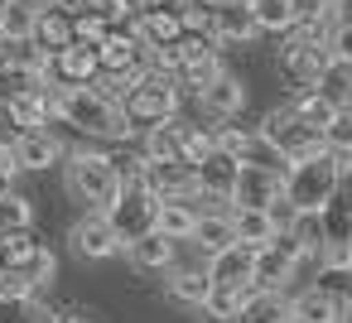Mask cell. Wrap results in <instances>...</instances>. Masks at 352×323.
Returning a JSON list of instances; mask_svg holds the SVG:
<instances>
[{
  "instance_id": "13",
  "label": "cell",
  "mask_w": 352,
  "mask_h": 323,
  "mask_svg": "<svg viewBox=\"0 0 352 323\" xmlns=\"http://www.w3.org/2000/svg\"><path fill=\"white\" fill-rule=\"evenodd\" d=\"M232 203L236 208H275L280 203V169H270V164H236Z\"/></svg>"
},
{
  "instance_id": "11",
  "label": "cell",
  "mask_w": 352,
  "mask_h": 323,
  "mask_svg": "<svg viewBox=\"0 0 352 323\" xmlns=\"http://www.w3.org/2000/svg\"><path fill=\"white\" fill-rule=\"evenodd\" d=\"M135 179L155 198H188V193H198V179H193L188 159H150V155H140V174Z\"/></svg>"
},
{
  "instance_id": "40",
  "label": "cell",
  "mask_w": 352,
  "mask_h": 323,
  "mask_svg": "<svg viewBox=\"0 0 352 323\" xmlns=\"http://www.w3.org/2000/svg\"><path fill=\"white\" fill-rule=\"evenodd\" d=\"M49 323H97V318H87V313H54Z\"/></svg>"
},
{
  "instance_id": "10",
  "label": "cell",
  "mask_w": 352,
  "mask_h": 323,
  "mask_svg": "<svg viewBox=\"0 0 352 323\" xmlns=\"http://www.w3.org/2000/svg\"><path fill=\"white\" fill-rule=\"evenodd\" d=\"M68 241H73V251H78L82 260H111V256H121V236H116V227H111V217H107L102 208H87V212L73 222Z\"/></svg>"
},
{
  "instance_id": "41",
  "label": "cell",
  "mask_w": 352,
  "mask_h": 323,
  "mask_svg": "<svg viewBox=\"0 0 352 323\" xmlns=\"http://www.w3.org/2000/svg\"><path fill=\"white\" fill-rule=\"evenodd\" d=\"M333 20H352V0H333Z\"/></svg>"
},
{
  "instance_id": "7",
  "label": "cell",
  "mask_w": 352,
  "mask_h": 323,
  "mask_svg": "<svg viewBox=\"0 0 352 323\" xmlns=\"http://www.w3.org/2000/svg\"><path fill=\"white\" fill-rule=\"evenodd\" d=\"M304 260H309V256L299 251V241L280 227L265 246H256V251H251V280H256L261 289H285Z\"/></svg>"
},
{
  "instance_id": "15",
  "label": "cell",
  "mask_w": 352,
  "mask_h": 323,
  "mask_svg": "<svg viewBox=\"0 0 352 323\" xmlns=\"http://www.w3.org/2000/svg\"><path fill=\"white\" fill-rule=\"evenodd\" d=\"M193 179H198V193L208 198V203H232V183H236V159L222 150V145H212L198 164H193Z\"/></svg>"
},
{
  "instance_id": "3",
  "label": "cell",
  "mask_w": 352,
  "mask_h": 323,
  "mask_svg": "<svg viewBox=\"0 0 352 323\" xmlns=\"http://www.w3.org/2000/svg\"><path fill=\"white\" fill-rule=\"evenodd\" d=\"M0 265H6V285L0 289H30V294H39L58 270L54 251L34 236V227L0 232Z\"/></svg>"
},
{
  "instance_id": "1",
  "label": "cell",
  "mask_w": 352,
  "mask_h": 323,
  "mask_svg": "<svg viewBox=\"0 0 352 323\" xmlns=\"http://www.w3.org/2000/svg\"><path fill=\"white\" fill-rule=\"evenodd\" d=\"M338 174H342V159L333 150H309L299 159H285L280 169V198L304 212V208H323L338 188Z\"/></svg>"
},
{
  "instance_id": "9",
  "label": "cell",
  "mask_w": 352,
  "mask_h": 323,
  "mask_svg": "<svg viewBox=\"0 0 352 323\" xmlns=\"http://www.w3.org/2000/svg\"><path fill=\"white\" fill-rule=\"evenodd\" d=\"M328 58H333L328 44H323V39H309V34H299V30H289L285 44H280V73H285L294 87H314V82L323 78Z\"/></svg>"
},
{
  "instance_id": "14",
  "label": "cell",
  "mask_w": 352,
  "mask_h": 323,
  "mask_svg": "<svg viewBox=\"0 0 352 323\" xmlns=\"http://www.w3.org/2000/svg\"><path fill=\"white\" fill-rule=\"evenodd\" d=\"M10 155H15V164L20 169H30V174H39V169H54V164H63V140L49 131V126H34V131H20L15 140H10Z\"/></svg>"
},
{
  "instance_id": "44",
  "label": "cell",
  "mask_w": 352,
  "mask_h": 323,
  "mask_svg": "<svg viewBox=\"0 0 352 323\" xmlns=\"http://www.w3.org/2000/svg\"><path fill=\"white\" fill-rule=\"evenodd\" d=\"M39 5H44V0H39Z\"/></svg>"
},
{
  "instance_id": "12",
  "label": "cell",
  "mask_w": 352,
  "mask_h": 323,
  "mask_svg": "<svg viewBox=\"0 0 352 323\" xmlns=\"http://www.w3.org/2000/svg\"><path fill=\"white\" fill-rule=\"evenodd\" d=\"M97 73H102V63H97V44L73 39L68 49L49 54V73H44V78H49L54 87H87Z\"/></svg>"
},
{
  "instance_id": "28",
  "label": "cell",
  "mask_w": 352,
  "mask_h": 323,
  "mask_svg": "<svg viewBox=\"0 0 352 323\" xmlns=\"http://www.w3.org/2000/svg\"><path fill=\"white\" fill-rule=\"evenodd\" d=\"M208 289H212V280H208V265H169V294H174L179 304H193V309H203Z\"/></svg>"
},
{
  "instance_id": "39",
  "label": "cell",
  "mask_w": 352,
  "mask_h": 323,
  "mask_svg": "<svg viewBox=\"0 0 352 323\" xmlns=\"http://www.w3.org/2000/svg\"><path fill=\"white\" fill-rule=\"evenodd\" d=\"M15 174H20V164H15V155H10V145L0 140V193H6L10 183H15Z\"/></svg>"
},
{
  "instance_id": "31",
  "label": "cell",
  "mask_w": 352,
  "mask_h": 323,
  "mask_svg": "<svg viewBox=\"0 0 352 323\" xmlns=\"http://www.w3.org/2000/svg\"><path fill=\"white\" fill-rule=\"evenodd\" d=\"M323 150H333L338 159H352V102H338L323 121Z\"/></svg>"
},
{
  "instance_id": "20",
  "label": "cell",
  "mask_w": 352,
  "mask_h": 323,
  "mask_svg": "<svg viewBox=\"0 0 352 323\" xmlns=\"http://www.w3.org/2000/svg\"><path fill=\"white\" fill-rule=\"evenodd\" d=\"M34 44L44 54H58L73 44V10L58 5V0H49V5H39V20H34Z\"/></svg>"
},
{
  "instance_id": "22",
  "label": "cell",
  "mask_w": 352,
  "mask_h": 323,
  "mask_svg": "<svg viewBox=\"0 0 352 323\" xmlns=\"http://www.w3.org/2000/svg\"><path fill=\"white\" fill-rule=\"evenodd\" d=\"M227 217H232V236H236L241 246H251V251L265 246V241L280 232V222L270 217V208H236V203H232Z\"/></svg>"
},
{
  "instance_id": "24",
  "label": "cell",
  "mask_w": 352,
  "mask_h": 323,
  "mask_svg": "<svg viewBox=\"0 0 352 323\" xmlns=\"http://www.w3.org/2000/svg\"><path fill=\"white\" fill-rule=\"evenodd\" d=\"M232 323H289V299L280 294V289H251L246 299H241V309H236V318Z\"/></svg>"
},
{
  "instance_id": "38",
  "label": "cell",
  "mask_w": 352,
  "mask_h": 323,
  "mask_svg": "<svg viewBox=\"0 0 352 323\" xmlns=\"http://www.w3.org/2000/svg\"><path fill=\"white\" fill-rule=\"evenodd\" d=\"M328 54H333L338 63H352V20H333V30H328Z\"/></svg>"
},
{
  "instance_id": "5",
  "label": "cell",
  "mask_w": 352,
  "mask_h": 323,
  "mask_svg": "<svg viewBox=\"0 0 352 323\" xmlns=\"http://www.w3.org/2000/svg\"><path fill=\"white\" fill-rule=\"evenodd\" d=\"M63 183H68V193L82 208H107L116 198V188H121V174H116L111 155H102V150H73V155H63Z\"/></svg>"
},
{
  "instance_id": "37",
  "label": "cell",
  "mask_w": 352,
  "mask_h": 323,
  "mask_svg": "<svg viewBox=\"0 0 352 323\" xmlns=\"http://www.w3.org/2000/svg\"><path fill=\"white\" fill-rule=\"evenodd\" d=\"M212 145H217V140H212V131H203V126L184 121V159H188V164H198Z\"/></svg>"
},
{
  "instance_id": "33",
  "label": "cell",
  "mask_w": 352,
  "mask_h": 323,
  "mask_svg": "<svg viewBox=\"0 0 352 323\" xmlns=\"http://www.w3.org/2000/svg\"><path fill=\"white\" fill-rule=\"evenodd\" d=\"M261 34H289L294 30V10H289V0H246Z\"/></svg>"
},
{
  "instance_id": "4",
  "label": "cell",
  "mask_w": 352,
  "mask_h": 323,
  "mask_svg": "<svg viewBox=\"0 0 352 323\" xmlns=\"http://www.w3.org/2000/svg\"><path fill=\"white\" fill-rule=\"evenodd\" d=\"M121 111H126L131 126H155V121L174 116L179 111V82H174V73H164L155 63L140 68L126 82V92H121Z\"/></svg>"
},
{
  "instance_id": "2",
  "label": "cell",
  "mask_w": 352,
  "mask_h": 323,
  "mask_svg": "<svg viewBox=\"0 0 352 323\" xmlns=\"http://www.w3.org/2000/svg\"><path fill=\"white\" fill-rule=\"evenodd\" d=\"M58 121H68L82 135H97V140H131V131H135L126 121V111L111 97H102L92 82L87 87H58Z\"/></svg>"
},
{
  "instance_id": "18",
  "label": "cell",
  "mask_w": 352,
  "mask_h": 323,
  "mask_svg": "<svg viewBox=\"0 0 352 323\" xmlns=\"http://www.w3.org/2000/svg\"><path fill=\"white\" fill-rule=\"evenodd\" d=\"M203 193H188V198H160L155 208V232H164L169 241H188L193 236V222H198V208Z\"/></svg>"
},
{
  "instance_id": "29",
  "label": "cell",
  "mask_w": 352,
  "mask_h": 323,
  "mask_svg": "<svg viewBox=\"0 0 352 323\" xmlns=\"http://www.w3.org/2000/svg\"><path fill=\"white\" fill-rule=\"evenodd\" d=\"M0 68L44 78V73H49V54H44L34 39H10V44H0Z\"/></svg>"
},
{
  "instance_id": "36",
  "label": "cell",
  "mask_w": 352,
  "mask_h": 323,
  "mask_svg": "<svg viewBox=\"0 0 352 323\" xmlns=\"http://www.w3.org/2000/svg\"><path fill=\"white\" fill-rule=\"evenodd\" d=\"M82 10H92V15H97V20H107L111 30L131 25V0H87Z\"/></svg>"
},
{
  "instance_id": "34",
  "label": "cell",
  "mask_w": 352,
  "mask_h": 323,
  "mask_svg": "<svg viewBox=\"0 0 352 323\" xmlns=\"http://www.w3.org/2000/svg\"><path fill=\"white\" fill-rule=\"evenodd\" d=\"M20 227H34V203L15 188L0 193V232H20Z\"/></svg>"
},
{
  "instance_id": "42",
  "label": "cell",
  "mask_w": 352,
  "mask_h": 323,
  "mask_svg": "<svg viewBox=\"0 0 352 323\" xmlns=\"http://www.w3.org/2000/svg\"><path fill=\"white\" fill-rule=\"evenodd\" d=\"M58 5H68V10H82V5H87V0H58Z\"/></svg>"
},
{
  "instance_id": "19",
  "label": "cell",
  "mask_w": 352,
  "mask_h": 323,
  "mask_svg": "<svg viewBox=\"0 0 352 323\" xmlns=\"http://www.w3.org/2000/svg\"><path fill=\"white\" fill-rule=\"evenodd\" d=\"M174 246H179V241H169L164 232L150 227V232L131 236L121 251H126V260H131L135 270H169V265H174Z\"/></svg>"
},
{
  "instance_id": "25",
  "label": "cell",
  "mask_w": 352,
  "mask_h": 323,
  "mask_svg": "<svg viewBox=\"0 0 352 323\" xmlns=\"http://www.w3.org/2000/svg\"><path fill=\"white\" fill-rule=\"evenodd\" d=\"M140 155H150V159H184V116L174 111V116L145 126V145H140Z\"/></svg>"
},
{
  "instance_id": "23",
  "label": "cell",
  "mask_w": 352,
  "mask_h": 323,
  "mask_svg": "<svg viewBox=\"0 0 352 323\" xmlns=\"http://www.w3.org/2000/svg\"><path fill=\"white\" fill-rule=\"evenodd\" d=\"M208 280H212V285H256V280H251V246L232 241V246H222L217 256H208Z\"/></svg>"
},
{
  "instance_id": "8",
  "label": "cell",
  "mask_w": 352,
  "mask_h": 323,
  "mask_svg": "<svg viewBox=\"0 0 352 323\" xmlns=\"http://www.w3.org/2000/svg\"><path fill=\"white\" fill-rule=\"evenodd\" d=\"M155 208H160V198H155L140 179H126V183L116 188V198H111L102 212L111 217V227H116V236H121V246H126L131 236H140V232L155 227Z\"/></svg>"
},
{
  "instance_id": "26",
  "label": "cell",
  "mask_w": 352,
  "mask_h": 323,
  "mask_svg": "<svg viewBox=\"0 0 352 323\" xmlns=\"http://www.w3.org/2000/svg\"><path fill=\"white\" fill-rule=\"evenodd\" d=\"M203 256H217L222 246H232L236 236H232V217H227V208H203L198 212V222H193V236H188Z\"/></svg>"
},
{
  "instance_id": "35",
  "label": "cell",
  "mask_w": 352,
  "mask_h": 323,
  "mask_svg": "<svg viewBox=\"0 0 352 323\" xmlns=\"http://www.w3.org/2000/svg\"><path fill=\"white\" fill-rule=\"evenodd\" d=\"M107 34H111L107 20H97L92 10H73V39H82V44H102Z\"/></svg>"
},
{
  "instance_id": "27",
  "label": "cell",
  "mask_w": 352,
  "mask_h": 323,
  "mask_svg": "<svg viewBox=\"0 0 352 323\" xmlns=\"http://www.w3.org/2000/svg\"><path fill=\"white\" fill-rule=\"evenodd\" d=\"M34 20H39V0H0V44L34 39Z\"/></svg>"
},
{
  "instance_id": "32",
  "label": "cell",
  "mask_w": 352,
  "mask_h": 323,
  "mask_svg": "<svg viewBox=\"0 0 352 323\" xmlns=\"http://www.w3.org/2000/svg\"><path fill=\"white\" fill-rule=\"evenodd\" d=\"M251 289H256V285H212L208 299H203V313H208L212 323H232L236 309H241V299H246Z\"/></svg>"
},
{
  "instance_id": "30",
  "label": "cell",
  "mask_w": 352,
  "mask_h": 323,
  "mask_svg": "<svg viewBox=\"0 0 352 323\" xmlns=\"http://www.w3.org/2000/svg\"><path fill=\"white\" fill-rule=\"evenodd\" d=\"M54 313L30 289H0V323H49Z\"/></svg>"
},
{
  "instance_id": "17",
  "label": "cell",
  "mask_w": 352,
  "mask_h": 323,
  "mask_svg": "<svg viewBox=\"0 0 352 323\" xmlns=\"http://www.w3.org/2000/svg\"><path fill=\"white\" fill-rule=\"evenodd\" d=\"M342 318H347V299L338 289L314 285L289 299V323H342Z\"/></svg>"
},
{
  "instance_id": "16",
  "label": "cell",
  "mask_w": 352,
  "mask_h": 323,
  "mask_svg": "<svg viewBox=\"0 0 352 323\" xmlns=\"http://www.w3.org/2000/svg\"><path fill=\"white\" fill-rule=\"evenodd\" d=\"M198 102H203V111H208L212 121H232V116L246 111V82H241L236 73H217L212 82L198 87Z\"/></svg>"
},
{
  "instance_id": "6",
  "label": "cell",
  "mask_w": 352,
  "mask_h": 323,
  "mask_svg": "<svg viewBox=\"0 0 352 323\" xmlns=\"http://www.w3.org/2000/svg\"><path fill=\"white\" fill-rule=\"evenodd\" d=\"M256 131H261V140H265L280 159H299V155H309V150H323V131L309 126L304 116H294L289 102L275 107V111H265Z\"/></svg>"
},
{
  "instance_id": "43",
  "label": "cell",
  "mask_w": 352,
  "mask_h": 323,
  "mask_svg": "<svg viewBox=\"0 0 352 323\" xmlns=\"http://www.w3.org/2000/svg\"><path fill=\"white\" fill-rule=\"evenodd\" d=\"M208 5H246V0H208Z\"/></svg>"
},
{
  "instance_id": "21",
  "label": "cell",
  "mask_w": 352,
  "mask_h": 323,
  "mask_svg": "<svg viewBox=\"0 0 352 323\" xmlns=\"http://www.w3.org/2000/svg\"><path fill=\"white\" fill-rule=\"evenodd\" d=\"M261 34L251 5H212V39L217 44H251Z\"/></svg>"
}]
</instances>
